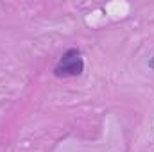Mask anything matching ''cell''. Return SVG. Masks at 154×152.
<instances>
[{
    "mask_svg": "<svg viewBox=\"0 0 154 152\" xmlns=\"http://www.w3.org/2000/svg\"><path fill=\"white\" fill-rule=\"evenodd\" d=\"M82 72H84V59L79 48H68L66 52H63V56L54 66V75L59 79L77 77Z\"/></svg>",
    "mask_w": 154,
    "mask_h": 152,
    "instance_id": "1",
    "label": "cell"
},
{
    "mask_svg": "<svg viewBox=\"0 0 154 152\" xmlns=\"http://www.w3.org/2000/svg\"><path fill=\"white\" fill-rule=\"evenodd\" d=\"M147 65H149V68H151V70H154V54L149 57V63H147Z\"/></svg>",
    "mask_w": 154,
    "mask_h": 152,
    "instance_id": "2",
    "label": "cell"
}]
</instances>
